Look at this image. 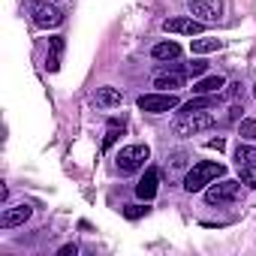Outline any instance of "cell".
<instances>
[{"label": "cell", "mask_w": 256, "mask_h": 256, "mask_svg": "<svg viewBox=\"0 0 256 256\" xmlns=\"http://www.w3.org/2000/svg\"><path fill=\"white\" fill-rule=\"evenodd\" d=\"M136 106H139L142 112H148V114H163V112H172V108H178L181 102H178V94L157 90V94H142V96L136 100Z\"/></svg>", "instance_id": "obj_3"}, {"label": "cell", "mask_w": 256, "mask_h": 256, "mask_svg": "<svg viewBox=\"0 0 256 256\" xmlns=\"http://www.w3.org/2000/svg\"><path fill=\"white\" fill-rule=\"evenodd\" d=\"M187 70H190V76H202V72H205V70H208V64H205V60H202V58H196V60H193V64H190V66H187Z\"/></svg>", "instance_id": "obj_23"}, {"label": "cell", "mask_w": 256, "mask_h": 256, "mask_svg": "<svg viewBox=\"0 0 256 256\" xmlns=\"http://www.w3.org/2000/svg\"><path fill=\"white\" fill-rule=\"evenodd\" d=\"M60 54H64V36H52L48 40V58H46L48 72H58L60 70Z\"/></svg>", "instance_id": "obj_13"}, {"label": "cell", "mask_w": 256, "mask_h": 256, "mask_svg": "<svg viewBox=\"0 0 256 256\" xmlns=\"http://www.w3.org/2000/svg\"><path fill=\"white\" fill-rule=\"evenodd\" d=\"M241 184H247V187L256 190V163L253 166H241Z\"/></svg>", "instance_id": "obj_21"}, {"label": "cell", "mask_w": 256, "mask_h": 256, "mask_svg": "<svg viewBox=\"0 0 256 256\" xmlns=\"http://www.w3.org/2000/svg\"><path fill=\"white\" fill-rule=\"evenodd\" d=\"M94 102H96L100 108H114V106H120V102H124V94H120L118 88H96Z\"/></svg>", "instance_id": "obj_12"}, {"label": "cell", "mask_w": 256, "mask_h": 256, "mask_svg": "<svg viewBox=\"0 0 256 256\" xmlns=\"http://www.w3.org/2000/svg\"><path fill=\"white\" fill-rule=\"evenodd\" d=\"M241 112H244L241 106H232V108H229V120H238V118H241Z\"/></svg>", "instance_id": "obj_25"}, {"label": "cell", "mask_w": 256, "mask_h": 256, "mask_svg": "<svg viewBox=\"0 0 256 256\" xmlns=\"http://www.w3.org/2000/svg\"><path fill=\"white\" fill-rule=\"evenodd\" d=\"M220 88H226L223 76H205L193 84V94H220Z\"/></svg>", "instance_id": "obj_14"}, {"label": "cell", "mask_w": 256, "mask_h": 256, "mask_svg": "<svg viewBox=\"0 0 256 256\" xmlns=\"http://www.w3.org/2000/svg\"><path fill=\"white\" fill-rule=\"evenodd\" d=\"M238 136L247 139V142H253L256 139V120H241L238 124Z\"/></svg>", "instance_id": "obj_19"}, {"label": "cell", "mask_w": 256, "mask_h": 256, "mask_svg": "<svg viewBox=\"0 0 256 256\" xmlns=\"http://www.w3.org/2000/svg\"><path fill=\"white\" fill-rule=\"evenodd\" d=\"M223 42L220 40H214V36H199V40H193L190 42V48H193V54H211V52H217Z\"/></svg>", "instance_id": "obj_16"}, {"label": "cell", "mask_w": 256, "mask_h": 256, "mask_svg": "<svg viewBox=\"0 0 256 256\" xmlns=\"http://www.w3.org/2000/svg\"><path fill=\"white\" fill-rule=\"evenodd\" d=\"M208 126H214V114L211 112H187V114H178L172 120V133L187 139V136H196V133L208 130Z\"/></svg>", "instance_id": "obj_2"}, {"label": "cell", "mask_w": 256, "mask_h": 256, "mask_svg": "<svg viewBox=\"0 0 256 256\" xmlns=\"http://www.w3.org/2000/svg\"><path fill=\"white\" fill-rule=\"evenodd\" d=\"M238 196H241V181H232V178H223L220 184H211V187H205V202H208V205L235 202Z\"/></svg>", "instance_id": "obj_5"}, {"label": "cell", "mask_w": 256, "mask_h": 256, "mask_svg": "<svg viewBox=\"0 0 256 256\" xmlns=\"http://www.w3.org/2000/svg\"><path fill=\"white\" fill-rule=\"evenodd\" d=\"M76 253H78V247H76V244H64V247L58 250V256H76Z\"/></svg>", "instance_id": "obj_24"}, {"label": "cell", "mask_w": 256, "mask_h": 256, "mask_svg": "<svg viewBox=\"0 0 256 256\" xmlns=\"http://www.w3.org/2000/svg\"><path fill=\"white\" fill-rule=\"evenodd\" d=\"M163 30L166 34H181V36H199L205 30V22H199L193 16H187V18H166Z\"/></svg>", "instance_id": "obj_9"}, {"label": "cell", "mask_w": 256, "mask_h": 256, "mask_svg": "<svg viewBox=\"0 0 256 256\" xmlns=\"http://www.w3.org/2000/svg\"><path fill=\"white\" fill-rule=\"evenodd\" d=\"M223 163H214V160H202V163H196L190 172H187V178H184V190L187 193H199V190H205L211 181H217V178H223Z\"/></svg>", "instance_id": "obj_1"}, {"label": "cell", "mask_w": 256, "mask_h": 256, "mask_svg": "<svg viewBox=\"0 0 256 256\" xmlns=\"http://www.w3.org/2000/svg\"><path fill=\"white\" fill-rule=\"evenodd\" d=\"M145 214H148V202H145V205H126V208H124V217H126V220H139V217H145Z\"/></svg>", "instance_id": "obj_20"}, {"label": "cell", "mask_w": 256, "mask_h": 256, "mask_svg": "<svg viewBox=\"0 0 256 256\" xmlns=\"http://www.w3.org/2000/svg\"><path fill=\"white\" fill-rule=\"evenodd\" d=\"M124 133V120L118 124V120H108V133H106V139H102V148H108V145H114V139Z\"/></svg>", "instance_id": "obj_18"}, {"label": "cell", "mask_w": 256, "mask_h": 256, "mask_svg": "<svg viewBox=\"0 0 256 256\" xmlns=\"http://www.w3.org/2000/svg\"><path fill=\"white\" fill-rule=\"evenodd\" d=\"M208 148H217V151H223V148H226V139H211V142H208Z\"/></svg>", "instance_id": "obj_26"}, {"label": "cell", "mask_w": 256, "mask_h": 256, "mask_svg": "<svg viewBox=\"0 0 256 256\" xmlns=\"http://www.w3.org/2000/svg\"><path fill=\"white\" fill-rule=\"evenodd\" d=\"M151 54H154L157 60H178V58H181V46H178V42H157V46L151 48Z\"/></svg>", "instance_id": "obj_15"}, {"label": "cell", "mask_w": 256, "mask_h": 256, "mask_svg": "<svg viewBox=\"0 0 256 256\" xmlns=\"http://www.w3.org/2000/svg\"><path fill=\"white\" fill-rule=\"evenodd\" d=\"M28 12H30V18H34L36 28H58L64 22V12L58 6L46 4V0H34V4L28 6Z\"/></svg>", "instance_id": "obj_6"}, {"label": "cell", "mask_w": 256, "mask_h": 256, "mask_svg": "<svg viewBox=\"0 0 256 256\" xmlns=\"http://www.w3.org/2000/svg\"><path fill=\"white\" fill-rule=\"evenodd\" d=\"M154 88L157 90H166V94H178L184 88V70L169 64V70H160L157 78H154Z\"/></svg>", "instance_id": "obj_8"}, {"label": "cell", "mask_w": 256, "mask_h": 256, "mask_svg": "<svg viewBox=\"0 0 256 256\" xmlns=\"http://www.w3.org/2000/svg\"><path fill=\"white\" fill-rule=\"evenodd\" d=\"M187 10H190L193 18H199V22H205V24H214V22H220V16H223V4H220V0H190Z\"/></svg>", "instance_id": "obj_7"}, {"label": "cell", "mask_w": 256, "mask_h": 256, "mask_svg": "<svg viewBox=\"0 0 256 256\" xmlns=\"http://www.w3.org/2000/svg\"><path fill=\"white\" fill-rule=\"evenodd\" d=\"M235 163H238V169L241 166H253L256 163V148L253 145H238L235 148Z\"/></svg>", "instance_id": "obj_17"}, {"label": "cell", "mask_w": 256, "mask_h": 256, "mask_svg": "<svg viewBox=\"0 0 256 256\" xmlns=\"http://www.w3.org/2000/svg\"><path fill=\"white\" fill-rule=\"evenodd\" d=\"M253 96H256V88H253Z\"/></svg>", "instance_id": "obj_27"}, {"label": "cell", "mask_w": 256, "mask_h": 256, "mask_svg": "<svg viewBox=\"0 0 256 256\" xmlns=\"http://www.w3.org/2000/svg\"><path fill=\"white\" fill-rule=\"evenodd\" d=\"M34 208L30 205H10L4 208V214H0V229H16V226H24L30 220Z\"/></svg>", "instance_id": "obj_10"}, {"label": "cell", "mask_w": 256, "mask_h": 256, "mask_svg": "<svg viewBox=\"0 0 256 256\" xmlns=\"http://www.w3.org/2000/svg\"><path fill=\"white\" fill-rule=\"evenodd\" d=\"M148 157H151L148 145H126V148H120V154H118V169H120L124 175H133V172H139V169L145 166Z\"/></svg>", "instance_id": "obj_4"}, {"label": "cell", "mask_w": 256, "mask_h": 256, "mask_svg": "<svg viewBox=\"0 0 256 256\" xmlns=\"http://www.w3.org/2000/svg\"><path fill=\"white\" fill-rule=\"evenodd\" d=\"M157 169H145V175L139 178V184H136V196L142 199V202H151L154 196H157Z\"/></svg>", "instance_id": "obj_11"}, {"label": "cell", "mask_w": 256, "mask_h": 256, "mask_svg": "<svg viewBox=\"0 0 256 256\" xmlns=\"http://www.w3.org/2000/svg\"><path fill=\"white\" fill-rule=\"evenodd\" d=\"M184 166H187V154L184 151H175L169 157V169H184Z\"/></svg>", "instance_id": "obj_22"}]
</instances>
